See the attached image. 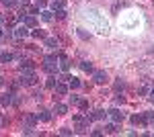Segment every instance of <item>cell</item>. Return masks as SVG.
Here are the masks:
<instances>
[{
    "label": "cell",
    "mask_w": 154,
    "mask_h": 137,
    "mask_svg": "<svg viewBox=\"0 0 154 137\" xmlns=\"http://www.w3.org/2000/svg\"><path fill=\"white\" fill-rule=\"evenodd\" d=\"M84 16H86V21L91 23V27H93L95 31H99V33H103V35L109 31V25H107V21H105V19H101V16H99L95 10H88Z\"/></svg>",
    "instance_id": "obj_1"
},
{
    "label": "cell",
    "mask_w": 154,
    "mask_h": 137,
    "mask_svg": "<svg viewBox=\"0 0 154 137\" xmlns=\"http://www.w3.org/2000/svg\"><path fill=\"white\" fill-rule=\"evenodd\" d=\"M19 82H21L23 86H33V84L37 82V76L33 74V70H23V76H21Z\"/></svg>",
    "instance_id": "obj_2"
},
{
    "label": "cell",
    "mask_w": 154,
    "mask_h": 137,
    "mask_svg": "<svg viewBox=\"0 0 154 137\" xmlns=\"http://www.w3.org/2000/svg\"><path fill=\"white\" fill-rule=\"evenodd\" d=\"M43 68H45L48 74H56V68H58V64H56V55H48V57H45Z\"/></svg>",
    "instance_id": "obj_3"
},
{
    "label": "cell",
    "mask_w": 154,
    "mask_h": 137,
    "mask_svg": "<svg viewBox=\"0 0 154 137\" xmlns=\"http://www.w3.org/2000/svg\"><path fill=\"white\" fill-rule=\"evenodd\" d=\"M12 31H14V37H17V39H25V37H27V35H29V27H27V25H19V27H14V29H12Z\"/></svg>",
    "instance_id": "obj_4"
},
{
    "label": "cell",
    "mask_w": 154,
    "mask_h": 137,
    "mask_svg": "<svg viewBox=\"0 0 154 137\" xmlns=\"http://www.w3.org/2000/svg\"><path fill=\"white\" fill-rule=\"evenodd\" d=\"M107 115H109V119H111V121H115V123H121V121L125 119V115L121 113L119 109H111V111H109Z\"/></svg>",
    "instance_id": "obj_5"
},
{
    "label": "cell",
    "mask_w": 154,
    "mask_h": 137,
    "mask_svg": "<svg viewBox=\"0 0 154 137\" xmlns=\"http://www.w3.org/2000/svg\"><path fill=\"white\" fill-rule=\"evenodd\" d=\"M93 80H95L97 84H105L107 82V74L103 72V70H97V72H93Z\"/></svg>",
    "instance_id": "obj_6"
},
{
    "label": "cell",
    "mask_w": 154,
    "mask_h": 137,
    "mask_svg": "<svg viewBox=\"0 0 154 137\" xmlns=\"http://www.w3.org/2000/svg\"><path fill=\"white\" fill-rule=\"evenodd\" d=\"M60 70H62V72H68V70H70V61H68V57L64 55V53H60Z\"/></svg>",
    "instance_id": "obj_7"
},
{
    "label": "cell",
    "mask_w": 154,
    "mask_h": 137,
    "mask_svg": "<svg viewBox=\"0 0 154 137\" xmlns=\"http://www.w3.org/2000/svg\"><path fill=\"white\" fill-rule=\"evenodd\" d=\"M12 92H6V94H0V104H4V106H8V104H12Z\"/></svg>",
    "instance_id": "obj_8"
},
{
    "label": "cell",
    "mask_w": 154,
    "mask_h": 137,
    "mask_svg": "<svg viewBox=\"0 0 154 137\" xmlns=\"http://www.w3.org/2000/svg\"><path fill=\"white\" fill-rule=\"evenodd\" d=\"M131 123H134V125H146L148 121H146L144 115H134V117H131Z\"/></svg>",
    "instance_id": "obj_9"
},
{
    "label": "cell",
    "mask_w": 154,
    "mask_h": 137,
    "mask_svg": "<svg viewBox=\"0 0 154 137\" xmlns=\"http://www.w3.org/2000/svg\"><path fill=\"white\" fill-rule=\"evenodd\" d=\"M23 23L27 25V27H35L37 21H35V16H33V14H25V16H23Z\"/></svg>",
    "instance_id": "obj_10"
},
{
    "label": "cell",
    "mask_w": 154,
    "mask_h": 137,
    "mask_svg": "<svg viewBox=\"0 0 154 137\" xmlns=\"http://www.w3.org/2000/svg\"><path fill=\"white\" fill-rule=\"evenodd\" d=\"M45 47L56 49V47H58V39H56V37H45Z\"/></svg>",
    "instance_id": "obj_11"
},
{
    "label": "cell",
    "mask_w": 154,
    "mask_h": 137,
    "mask_svg": "<svg viewBox=\"0 0 154 137\" xmlns=\"http://www.w3.org/2000/svg\"><path fill=\"white\" fill-rule=\"evenodd\" d=\"M37 121H39V117H35V115H25V123H27L29 127H33Z\"/></svg>",
    "instance_id": "obj_12"
},
{
    "label": "cell",
    "mask_w": 154,
    "mask_h": 137,
    "mask_svg": "<svg viewBox=\"0 0 154 137\" xmlns=\"http://www.w3.org/2000/svg\"><path fill=\"white\" fill-rule=\"evenodd\" d=\"M33 68H35L33 61H29V59H21V70H33Z\"/></svg>",
    "instance_id": "obj_13"
},
{
    "label": "cell",
    "mask_w": 154,
    "mask_h": 137,
    "mask_svg": "<svg viewBox=\"0 0 154 137\" xmlns=\"http://www.w3.org/2000/svg\"><path fill=\"white\" fill-rule=\"evenodd\" d=\"M56 92H58V94H68V86L62 84V82H58V84H56Z\"/></svg>",
    "instance_id": "obj_14"
},
{
    "label": "cell",
    "mask_w": 154,
    "mask_h": 137,
    "mask_svg": "<svg viewBox=\"0 0 154 137\" xmlns=\"http://www.w3.org/2000/svg\"><path fill=\"white\" fill-rule=\"evenodd\" d=\"M68 113V106H66V104H56V115H66Z\"/></svg>",
    "instance_id": "obj_15"
},
{
    "label": "cell",
    "mask_w": 154,
    "mask_h": 137,
    "mask_svg": "<svg viewBox=\"0 0 154 137\" xmlns=\"http://www.w3.org/2000/svg\"><path fill=\"white\" fill-rule=\"evenodd\" d=\"M37 117H39V121H43V123H48L49 119H51V115H49L48 111H41V113L37 115Z\"/></svg>",
    "instance_id": "obj_16"
},
{
    "label": "cell",
    "mask_w": 154,
    "mask_h": 137,
    "mask_svg": "<svg viewBox=\"0 0 154 137\" xmlns=\"http://www.w3.org/2000/svg\"><path fill=\"white\" fill-rule=\"evenodd\" d=\"M60 8H64V2H62V0H54V2H51V10L56 12V10H60Z\"/></svg>",
    "instance_id": "obj_17"
},
{
    "label": "cell",
    "mask_w": 154,
    "mask_h": 137,
    "mask_svg": "<svg viewBox=\"0 0 154 137\" xmlns=\"http://www.w3.org/2000/svg\"><path fill=\"white\" fill-rule=\"evenodd\" d=\"M105 131H107V133H117V125H115V121L109 123V125H105Z\"/></svg>",
    "instance_id": "obj_18"
},
{
    "label": "cell",
    "mask_w": 154,
    "mask_h": 137,
    "mask_svg": "<svg viewBox=\"0 0 154 137\" xmlns=\"http://www.w3.org/2000/svg\"><path fill=\"white\" fill-rule=\"evenodd\" d=\"M2 2L6 8H17V4H19V0H2Z\"/></svg>",
    "instance_id": "obj_19"
},
{
    "label": "cell",
    "mask_w": 154,
    "mask_h": 137,
    "mask_svg": "<svg viewBox=\"0 0 154 137\" xmlns=\"http://www.w3.org/2000/svg\"><path fill=\"white\" fill-rule=\"evenodd\" d=\"M80 68H82L84 72H93V64H91V61H80Z\"/></svg>",
    "instance_id": "obj_20"
},
{
    "label": "cell",
    "mask_w": 154,
    "mask_h": 137,
    "mask_svg": "<svg viewBox=\"0 0 154 137\" xmlns=\"http://www.w3.org/2000/svg\"><path fill=\"white\" fill-rule=\"evenodd\" d=\"M103 117H105L103 111H95V113L91 115V119H93V121H99V119H103Z\"/></svg>",
    "instance_id": "obj_21"
},
{
    "label": "cell",
    "mask_w": 154,
    "mask_h": 137,
    "mask_svg": "<svg viewBox=\"0 0 154 137\" xmlns=\"http://www.w3.org/2000/svg\"><path fill=\"white\" fill-rule=\"evenodd\" d=\"M70 88H80V80H78V78H70Z\"/></svg>",
    "instance_id": "obj_22"
},
{
    "label": "cell",
    "mask_w": 154,
    "mask_h": 137,
    "mask_svg": "<svg viewBox=\"0 0 154 137\" xmlns=\"http://www.w3.org/2000/svg\"><path fill=\"white\" fill-rule=\"evenodd\" d=\"M11 59H12L11 53H6V51H4V53H0V61H4V64H6V61H11Z\"/></svg>",
    "instance_id": "obj_23"
},
{
    "label": "cell",
    "mask_w": 154,
    "mask_h": 137,
    "mask_svg": "<svg viewBox=\"0 0 154 137\" xmlns=\"http://www.w3.org/2000/svg\"><path fill=\"white\" fill-rule=\"evenodd\" d=\"M56 84H58V80H56L54 76H49L48 78V88H56Z\"/></svg>",
    "instance_id": "obj_24"
},
{
    "label": "cell",
    "mask_w": 154,
    "mask_h": 137,
    "mask_svg": "<svg viewBox=\"0 0 154 137\" xmlns=\"http://www.w3.org/2000/svg\"><path fill=\"white\" fill-rule=\"evenodd\" d=\"M113 88H115V90H123V88H125V84H123V82H121V80H117V82H115V86H113Z\"/></svg>",
    "instance_id": "obj_25"
},
{
    "label": "cell",
    "mask_w": 154,
    "mask_h": 137,
    "mask_svg": "<svg viewBox=\"0 0 154 137\" xmlns=\"http://www.w3.org/2000/svg\"><path fill=\"white\" fill-rule=\"evenodd\" d=\"M41 19H43V21H51V12L43 10V12H41Z\"/></svg>",
    "instance_id": "obj_26"
},
{
    "label": "cell",
    "mask_w": 154,
    "mask_h": 137,
    "mask_svg": "<svg viewBox=\"0 0 154 137\" xmlns=\"http://www.w3.org/2000/svg\"><path fill=\"white\" fill-rule=\"evenodd\" d=\"M56 16H58V19H66V10H64V8L56 10Z\"/></svg>",
    "instance_id": "obj_27"
},
{
    "label": "cell",
    "mask_w": 154,
    "mask_h": 137,
    "mask_svg": "<svg viewBox=\"0 0 154 137\" xmlns=\"http://www.w3.org/2000/svg\"><path fill=\"white\" fill-rule=\"evenodd\" d=\"M78 35H80L82 39H88V37H91V33H86L84 29H78Z\"/></svg>",
    "instance_id": "obj_28"
},
{
    "label": "cell",
    "mask_w": 154,
    "mask_h": 137,
    "mask_svg": "<svg viewBox=\"0 0 154 137\" xmlns=\"http://www.w3.org/2000/svg\"><path fill=\"white\" fill-rule=\"evenodd\" d=\"M144 117H146V121H148V123H154V113H146Z\"/></svg>",
    "instance_id": "obj_29"
},
{
    "label": "cell",
    "mask_w": 154,
    "mask_h": 137,
    "mask_svg": "<svg viewBox=\"0 0 154 137\" xmlns=\"http://www.w3.org/2000/svg\"><path fill=\"white\" fill-rule=\"evenodd\" d=\"M78 106H80L82 111H86V109H88V103H86V100H78Z\"/></svg>",
    "instance_id": "obj_30"
},
{
    "label": "cell",
    "mask_w": 154,
    "mask_h": 137,
    "mask_svg": "<svg viewBox=\"0 0 154 137\" xmlns=\"http://www.w3.org/2000/svg\"><path fill=\"white\" fill-rule=\"evenodd\" d=\"M78 100H80V98H78L76 94H72V96H70V103H72V104H78Z\"/></svg>",
    "instance_id": "obj_31"
},
{
    "label": "cell",
    "mask_w": 154,
    "mask_h": 137,
    "mask_svg": "<svg viewBox=\"0 0 154 137\" xmlns=\"http://www.w3.org/2000/svg\"><path fill=\"white\" fill-rule=\"evenodd\" d=\"M31 35H33V37H43V31H41V29L37 31V29H35V31H33V33H31Z\"/></svg>",
    "instance_id": "obj_32"
},
{
    "label": "cell",
    "mask_w": 154,
    "mask_h": 137,
    "mask_svg": "<svg viewBox=\"0 0 154 137\" xmlns=\"http://www.w3.org/2000/svg\"><path fill=\"white\" fill-rule=\"evenodd\" d=\"M60 133H62V135H72L70 129H60Z\"/></svg>",
    "instance_id": "obj_33"
},
{
    "label": "cell",
    "mask_w": 154,
    "mask_h": 137,
    "mask_svg": "<svg viewBox=\"0 0 154 137\" xmlns=\"http://www.w3.org/2000/svg\"><path fill=\"white\" fill-rule=\"evenodd\" d=\"M148 98H150V100H152V103H154V88H152V90H150V94H148Z\"/></svg>",
    "instance_id": "obj_34"
},
{
    "label": "cell",
    "mask_w": 154,
    "mask_h": 137,
    "mask_svg": "<svg viewBox=\"0 0 154 137\" xmlns=\"http://www.w3.org/2000/svg\"><path fill=\"white\" fill-rule=\"evenodd\" d=\"M37 6H45V0H37Z\"/></svg>",
    "instance_id": "obj_35"
},
{
    "label": "cell",
    "mask_w": 154,
    "mask_h": 137,
    "mask_svg": "<svg viewBox=\"0 0 154 137\" xmlns=\"http://www.w3.org/2000/svg\"><path fill=\"white\" fill-rule=\"evenodd\" d=\"M2 37H4V33H2V29H0V39H2Z\"/></svg>",
    "instance_id": "obj_36"
},
{
    "label": "cell",
    "mask_w": 154,
    "mask_h": 137,
    "mask_svg": "<svg viewBox=\"0 0 154 137\" xmlns=\"http://www.w3.org/2000/svg\"><path fill=\"white\" fill-rule=\"evenodd\" d=\"M2 21H4V16H2V14H0V23H2Z\"/></svg>",
    "instance_id": "obj_37"
},
{
    "label": "cell",
    "mask_w": 154,
    "mask_h": 137,
    "mask_svg": "<svg viewBox=\"0 0 154 137\" xmlns=\"http://www.w3.org/2000/svg\"><path fill=\"white\" fill-rule=\"evenodd\" d=\"M2 84H4V80H2V78H0V86H2Z\"/></svg>",
    "instance_id": "obj_38"
}]
</instances>
